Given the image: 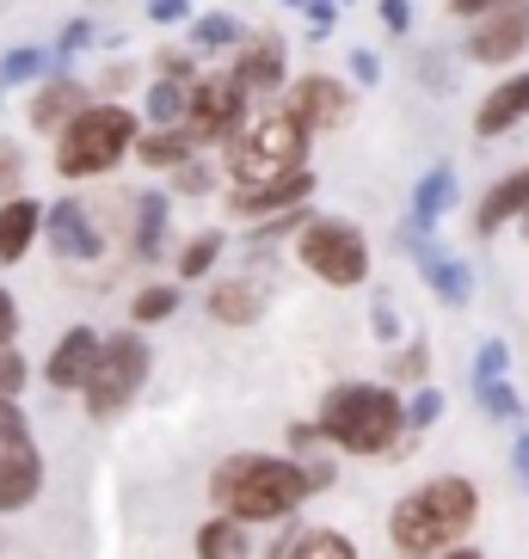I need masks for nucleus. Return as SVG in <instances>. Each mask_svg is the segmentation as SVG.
Returning a JSON list of instances; mask_svg holds the SVG:
<instances>
[{
    "label": "nucleus",
    "mask_w": 529,
    "mask_h": 559,
    "mask_svg": "<svg viewBox=\"0 0 529 559\" xmlns=\"http://www.w3.org/2000/svg\"><path fill=\"white\" fill-rule=\"evenodd\" d=\"M142 123L130 105H86L62 135H56V179H105L124 166V154H136Z\"/></svg>",
    "instance_id": "nucleus-5"
},
{
    "label": "nucleus",
    "mask_w": 529,
    "mask_h": 559,
    "mask_svg": "<svg viewBox=\"0 0 529 559\" xmlns=\"http://www.w3.org/2000/svg\"><path fill=\"white\" fill-rule=\"evenodd\" d=\"M524 50H529V0H498L493 13H480L474 32H468V62L480 68H505Z\"/></svg>",
    "instance_id": "nucleus-9"
},
{
    "label": "nucleus",
    "mask_w": 529,
    "mask_h": 559,
    "mask_svg": "<svg viewBox=\"0 0 529 559\" xmlns=\"http://www.w3.org/2000/svg\"><path fill=\"white\" fill-rule=\"evenodd\" d=\"M498 0H449V13L456 19H480V13H493Z\"/></svg>",
    "instance_id": "nucleus-47"
},
{
    "label": "nucleus",
    "mask_w": 529,
    "mask_h": 559,
    "mask_svg": "<svg viewBox=\"0 0 529 559\" xmlns=\"http://www.w3.org/2000/svg\"><path fill=\"white\" fill-rule=\"evenodd\" d=\"M130 313L142 320V326H154V320H173V313H179V289H173V283H149V289L130 301Z\"/></svg>",
    "instance_id": "nucleus-30"
},
{
    "label": "nucleus",
    "mask_w": 529,
    "mask_h": 559,
    "mask_svg": "<svg viewBox=\"0 0 529 559\" xmlns=\"http://www.w3.org/2000/svg\"><path fill=\"white\" fill-rule=\"evenodd\" d=\"M149 19L154 25H191V0H154Z\"/></svg>",
    "instance_id": "nucleus-43"
},
{
    "label": "nucleus",
    "mask_w": 529,
    "mask_h": 559,
    "mask_svg": "<svg viewBox=\"0 0 529 559\" xmlns=\"http://www.w3.org/2000/svg\"><path fill=\"white\" fill-rule=\"evenodd\" d=\"M315 425L327 443L351 449V455H400V443L419 437L413 418H407V400L388 381H339L320 400Z\"/></svg>",
    "instance_id": "nucleus-3"
},
{
    "label": "nucleus",
    "mask_w": 529,
    "mask_h": 559,
    "mask_svg": "<svg viewBox=\"0 0 529 559\" xmlns=\"http://www.w3.org/2000/svg\"><path fill=\"white\" fill-rule=\"evenodd\" d=\"M50 62H56V50H37V44H19V50H7V62H0V86L37 81V74H44Z\"/></svg>",
    "instance_id": "nucleus-29"
},
{
    "label": "nucleus",
    "mask_w": 529,
    "mask_h": 559,
    "mask_svg": "<svg viewBox=\"0 0 529 559\" xmlns=\"http://www.w3.org/2000/svg\"><path fill=\"white\" fill-rule=\"evenodd\" d=\"M222 252H228V240H222V234H191V240H185V252H179V277H185V283H191V277H210Z\"/></svg>",
    "instance_id": "nucleus-28"
},
{
    "label": "nucleus",
    "mask_w": 529,
    "mask_h": 559,
    "mask_svg": "<svg viewBox=\"0 0 529 559\" xmlns=\"http://www.w3.org/2000/svg\"><path fill=\"white\" fill-rule=\"evenodd\" d=\"M86 44H93V19H74V25H62V37H56V62H62V56H81Z\"/></svg>",
    "instance_id": "nucleus-40"
},
{
    "label": "nucleus",
    "mask_w": 529,
    "mask_h": 559,
    "mask_svg": "<svg viewBox=\"0 0 529 559\" xmlns=\"http://www.w3.org/2000/svg\"><path fill=\"white\" fill-rule=\"evenodd\" d=\"M320 191V179H315V166H302V173H283V179H264V185H234V198H228V210L240 215V222H271V215H290V210H302V203Z\"/></svg>",
    "instance_id": "nucleus-10"
},
{
    "label": "nucleus",
    "mask_w": 529,
    "mask_h": 559,
    "mask_svg": "<svg viewBox=\"0 0 529 559\" xmlns=\"http://www.w3.org/2000/svg\"><path fill=\"white\" fill-rule=\"evenodd\" d=\"M166 222H173V198L142 191V198H136V259L142 264H154L166 252Z\"/></svg>",
    "instance_id": "nucleus-24"
},
{
    "label": "nucleus",
    "mask_w": 529,
    "mask_h": 559,
    "mask_svg": "<svg viewBox=\"0 0 529 559\" xmlns=\"http://www.w3.org/2000/svg\"><path fill=\"white\" fill-rule=\"evenodd\" d=\"M19 345V296L13 289H0V350Z\"/></svg>",
    "instance_id": "nucleus-41"
},
{
    "label": "nucleus",
    "mask_w": 529,
    "mask_h": 559,
    "mask_svg": "<svg viewBox=\"0 0 529 559\" xmlns=\"http://www.w3.org/2000/svg\"><path fill=\"white\" fill-rule=\"evenodd\" d=\"M247 117H252V93L240 86V74L228 68V74H203V81L191 86V117H185V130L210 148V142H228Z\"/></svg>",
    "instance_id": "nucleus-8"
},
{
    "label": "nucleus",
    "mask_w": 529,
    "mask_h": 559,
    "mask_svg": "<svg viewBox=\"0 0 529 559\" xmlns=\"http://www.w3.org/2000/svg\"><path fill=\"white\" fill-rule=\"evenodd\" d=\"M154 81H179V86H198V56L191 50H161L154 56Z\"/></svg>",
    "instance_id": "nucleus-33"
},
{
    "label": "nucleus",
    "mask_w": 529,
    "mask_h": 559,
    "mask_svg": "<svg viewBox=\"0 0 529 559\" xmlns=\"http://www.w3.org/2000/svg\"><path fill=\"white\" fill-rule=\"evenodd\" d=\"M198 559H252V523L215 510L210 523L198 528Z\"/></svg>",
    "instance_id": "nucleus-22"
},
{
    "label": "nucleus",
    "mask_w": 529,
    "mask_h": 559,
    "mask_svg": "<svg viewBox=\"0 0 529 559\" xmlns=\"http://www.w3.org/2000/svg\"><path fill=\"white\" fill-rule=\"evenodd\" d=\"M351 81L376 86V81H381V56H376V50H351Z\"/></svg>",
    "instance_id": "nucleus-44"
},
{
    "label": "nucleus",
    "mask_w": 529,
    "mask_h": 559,
    "mask_svg": "<svg viewBox=\"0 0 529 559\" xmlns=\"http://www.w3.org/2000/svg\"><path fill=\"white\" fill-rule=\"evenodd\" d=\"M19 179H25V148L0 135V198H13V191H19Z\"/></svg>",
    "instance_id": "nucleus-36"
},
{
    "label": "nucleus",
    "mask_w": 529,
    "mask_h": 559,
    "mask_svg": "<svg viewBox=\"0 0 529 559\" xmlns=\"http://www.w3.org/2000/svg\"><path fill=\"white\" fill-rule=\"evenodd\" d=\"M308 498H315L308 461L290 455H228L210 474V504L240 523H290Z\"/></svg>",
    "instance_id": "nucleus-1"
},
{
    "label": "nucleus",
    "mask_w": 529,
    "mask_h": 559,
    "mask_svg": "<svg viewBox=\"0 0 529 559\" xmlns=\"http://www.w3.org/2000/svg\"><path fill=\"white\" fill-rule=\"evenodd\" d=\"M234 185H264L283 179V173H302L308 166V123H302L290 105H252V117L228 135V154H222Z\"/></svg>",
    "instance_id": "nucleus-4"
},
{
    "label": "nucleus",
    "mask_w": 529,
    "mask_h": 559,
    "mask_svg": "<svg viewBox=\"0 0 529 559\" xmlns=\"http://www.w3.org/2000/svg\"><path fill=\"white\" fill-rule=\"evenodd\" d=\"M425 376H431V350H425V338L400 345V350H395V381H413V388H425Z\"/></svg>",
    "instance_id": "nucleus-34"
},
{
    "label": "nucleus",
    "mask_w": 529,
    "mask_h": 559,
    "mask_svg": "<svg viewBox=\"0 0 529 559\" xmlns=\"http://www.w3.org/2000/svg\"><path fill=\"white\" fill-rule=\"evenodd\" d=\"M437 559H486V554H480V547H468V542H462V547H449V554H437Z\"/></svg>",
    "instance_id": "nucleus-50"
},
{
    "label": "nucleus",
    "mask_w": 529,
    "mask_h": 559,
    "mask_svg": "<svg viewBox=\"0 0 529 559\" xmlns=\"http://www.w3.org/2000/svg\"><path fill=\"white\" fill-rule=\"evenodd\" d=\"M517 123H529V68H517L512 81H498L493 93L474 105V135L480 142H498V135H512Z\"/></svg>",
    "instance_id": "nucleus-15"
},
{
    "label": "nucleus",
    "mask_w": 529,
    "mask_h": 559,
    "mask_svg": "<svg viewBox=\"0 0 529 559\" xmlns=\"http://www.w3.org/2000/svg\"><path fill=\"white\" fill-rule=\"evenodd\" d=\"M283 105L308 123V135H320V130H339L351 117V86L332 81V74H302V81H290V99Z\"/></svg>",
    "instance_id": "nucleus-14"
},
{
    "label": "nucleus",
    "mask_w": 529,
    "mask_h": 559,
    "mask_svg": "<svg viewBox=\"0 0 529 559\" xmlns=\"http://www.w3.org/2000/svg\"><path fill=\"white\" fill-rule=\"evenodd\" d=\"M332 474H339V467H332L327 455H308V479H315V492H327V486H332Z\"/></svg>",
    "instance_id": "nucleus-46"
},
{
    "label": "nucleus",
    "mask_w": 529,
    "mask_h": 559,
    "mask_svg": "<svg viewBox=\"0 0 529 559\" xmlns=\"http://www.w3.org/2000/svg\"><path fill=\"white\" fill-rule=\"evenodd\" d=\"M407 418H413V430H425V425H437V418H444V394H437V388H413V406H407Z\"/></svg>",
    "instance_id": "nucleus-38"
},
{
    "label": "nucleus",
    "mask_w": 529,
    "mask_h": 559,
    "mask_svg": "<svg viewBox=\"0 0 529 559\" xmlns=\"http://www.w3.org/2000/svg\"><path fill=\"white\" fill-rule=\"evenodd\" d=\"M198 135L185 130V123H173V130H142V142H136V160L149 166V173H179V166L198 160Z\"/></svg>",
    "instance_id": "nucleus-21"
},
{
    "label": "nucleus",
    "mask_w": 529,
    "mask_h": 559,
    "mask_svg": "<svg viewBox=\"0 0 529 559\" xmlns=\"http://www.w3.org/2000/svg\"><path fill=\"white\" fill-rule=\"evenodd\" d=\"M381 25H388L395 37H407V25H413V7H407V0H381Z\"/></svg>",
    "instance_id": "nucleus-45"
},
{
    "label": "nucleus",
    "mask_w": 529,
    "mask_h": 559,
    "mask_svg": "<svg viewBox=\"0 0 529 559\" xmlns=\"http://www.w3.org/2000/svg\"><path fill=\"white\" fill-rule=\"evenodd\" d=\"M407 247H413V264H419V277L431 283V296L449 301V308H468V296H474V264L444 252L431 234H407Z\"/></svg>",
    "instance_id": "nucleus-13"
},
{
    "label": "nucleus",
    "mask_w": 529,
    "mask_h": 559,
    "mask_svg": "<svg viewBox=\"0 0 529 559\" xmlns=\"http://www.w3.org/2000/svg\"><path fill=\"white\" fill-rule=\"evenodd\" d=\"M154 369V350L142 332H111L99 350V369H93V381H86V412L93 418H117V412L130 406L136 394H142V381H149Z\"/></svg>",
    "instance_id": "nucleus-7"
},
{
    "label": "nucleus",
    "mask_w": 529,
    "mask_h": 559,
    "mask_svg": "<svg viewBox=\"0 0 529 559\" xmlns=\"http://www.w3.org/2000/svg\"><path fill=\"white\" fill-rule=\"evenodd\" d=\"M210 185H215V166L210 160H191V166H179V173H173V191H179V198H203Z\"/></svg>",
    "instance_id": "nucleus-35"
},
{
    "label": "nucleus",
    "mask_w": 529,
    "mask_h": 559,
    "mask_svg": "<svg viewBox=\"0 0 529 559\" xmlns=\"http://www.w3.org/2000/svg\"><path fill=\"white\" fill-rule=\"evenodd\" d=\"M308 443H327L320 425H290V449H308Z\"/></svg>",
    "instance_id": "nucleus-49"
},
{
    "label": "nucleus",
    "mask_w": 529,
    "mask_h": 559,
    "mask_svg": "<svg viewBox=\"0 0 529 559\" xmlns=\"http://www.w3.org/2000/svg\"><path fill=\"white\" fill-rule=\"evenodd\" d=\"M529 215V160L524 166H512V173H505V179L493 185V191H486V198H480V210H474V234L480 240H493L498 228H505V222H524Z\"/></svg>",
    "instance_id": "nucleus-17"
},
{
    "label": "nucleus",
    "mask_w": 529,
    "mask_h": 559,
    "mask_svg": "<svg viewBox=\"0 0 529 559\" xmlns=\"http://www.w3.org/2000/svg\"><path fill=\"white\" fill-rule=\"evenodd\" d=\"M44 215H50V203L25 198V191H13L0 203V264H19L32 252V240L44 234Z\"/></svg>",
    "instance_id": "nucleus-18"
},
{
    "label": "nucleus",
    "mask_w": 529,
    "mask_h": 559,
    "mask_svg": "<svg viewBox=\"0 0 529 559\" xmlns=\"http://www.w3.org/2000/svg\"><path fill=\"white\" fill-rule=\"evenodd\" d=\"M474 523H480V486L462 474H437L388 510V542H395L400 559H437L449 547H462Z\"/></svg>",
    "instance_id": "nucleus-2"
},
{
    "label": "nucleus",
    "mask_w": 529,
    "mask_h": 559,
    "mask_svg": "<svg viewBox=\"0 0 529 559\" xmlns=\"http://www.w3.org/2000/svg\"><path fill=\"white\" fill-rule=\"evenodd\" d=\"M44 240H50L56 259H74V264L105 259V234H99V222H93V210H86L81 198L50 203V215H44Z\"/></svg>",
    "instance_id": "nucleus-11"
},
{
    "label": "nucleus",
    "mask_w": 529,
    "mask_h": 559,
    "mask_svg": "<svg viewBox=\"0 0 529 559\" xmlns=\"http://www.w3.org/2000/svg\"><path fill=\"white\" fill-rule=\"evenodd\" d=\"M369 326H376L381 345H400V313L388 308V301H376V308H369Z\"/></svg>",
    "instance_id": "nucleus-42"
},
{
    "label": "nucleus",
    "mask_w": 529,
    "mask_h": 559,
    "mask_svg": "<svg viewBox=\"0 0 529 559\" xmlns=\"http://www.w3.org/2000/svg\"><path fill=\"white\" fill-rule=\"evenodd\" d=\"M149 117H154V130H173V123H185V117H191V86L154 81V86H149Z\"/></svg>",
    "instance_id": "nucleus-27"
},
{
    "label": "nucleus",
    "mask_w": 529,
    "mask_h": 559,
    "mask_svg": "<svg viewBox=\"0 0 529 559\" xmlns=\"http://www.w3.org/2000/svg\"><path fill=\"white\" fill-rule=\"evenodd\" d=\"M512 467H517V479L529 486V430H517V449H512Z\"/></svg>",
    "instance_id": "nucleus-48"
},
{
    "label": "nucleus",
    "mask_w": 529,
    "mask_h": 559,
    "mask_svg": "<svg viewBox=\"0 0 529 559\" xmlns=\"http://www.w3.org/2000/svg\"><path fill=\"white\" fill-rule=\"evenodd\" d=\"M283 68H290L283 37L278 32H252L247 50H240V62H234V74H240V86H247L252 99H271V93L283 86Z\"/></svg>",
    "instance_id": "nucleus-16"
},
{
    "label": "nucleus",
    "mask_w": 529,
    "mask_h": 559,
    "mask_svg": "<svg viewBox=\"0 0 529 559\" xmlns=\"http://www.w3.org/2000/svg\"><path fill=\"white\" fill-rule=\"evenodd\" d=\"M512 376V345L505 338H486V345L474 350V388L480 381H505Z\"/></svg>",
    "instance_id": "nucleus-32"
},
{
    "label": "nucleus",
    "mask_w": 529,
    "mask_h": 559,
    "mask_svg": "<svg viewBox=\"0 0 529 559\" xmlns=\"http://www.w3.org/2000/svg\"><path fill=\"white\" fill-rule=\"evenodd\" d=\"M32 437V425H25V412H19V400L0 394V443H25Z\"/></svg>",
    "instance_id": "nucleus-39"
},
{
    "label": "nucleus",
    "mask_w": 529,
    "mask_h": 559,
    "mask_svg": "<svg viewBox=\"0 0 529 559\" xmlns=\"http://www.w3.org/2000/svg\"><path fill=\"white\" fill-rule=\"evenodd\" d=\"M283 7H302V13H315V0H283Z\"/></svg>",
    "instance_id": "nucleus-51"
},
{
    "label": "nucleus",
    "mask_w": 529,
    "mask_h": 559,
    "mask_svg": "<svg viewBox=\"0 0 529 559\" xmlns=\"http://www.w3.org/2000/svg\"><path fill=\"white\" fill-rule=\"evenodd\" d=\"M283 559H357V542H351L345 528H308V535L290 542Z\"/></svg>",
    "instance_id": "nucleus-26"
},
{
    "label": "nucleus",
    "mask_w": 529,
    "mask_h": 559,
    "mask_svg": "<svg viewBox=\"0 0 529 559\" xmlns=\"http://www.w3.org/2000/svg\"><path fill=\"white\" fill-rule=\"evenodd\" d=\"M203 313L215 326H252V320H264V289L252 277H222V283H210Z\"/></svg>",
    "instance_id": "nucleus-19"
},
{
    "label": "nucleus",
    "mask_w": 529,
    "mask_h": 559,
    "mask_svg": "<svg viewBox=\"0 0 529 559\" xmlns=\"http://www.w3.org/2000/svg\"><path fill=\"white\" fill-rule=\"evenodd\" d=\"M449 198H456V173H449V166H431L425 179H419V191H413L407 234H431V228H437V222H444V210H449Z\"/></svg>",
    "instance_id": "nucleus-23"
},
{
    "label": "nucleus",
    "mask_w": 529,
    "mask_h": 559,
    "mask_svg": "<svg viewBox=\"0 0 529 559\" xmlns=\"http://www.w3.org/2000/svg\"><path fill=\"white\" fill-rule=\"evenodd\" d=\"M99 350H105V338L93 326H68L50 345L44 381H50L56 394H86V381H93V369H99Z\"/></svg>",
    "instance_id": "nucleus-12"
},
{
    "label": "nucleus",
    "mask_w": 529,
    "mask_h": 559,
    "mask_svg": "<svg viewBox=\"0 0 529 559\" xmlns=\"http://www.w3.org/2000/svg\"><path fill=\"white\" fill-rule=\"evenodd\" d=\"M474 394H480V406H486V418H524V400H517L512 376L505 381H480Z\"/></svg>",
    "instance_id": "nucleus-31"
},
{
    "label": "nucleus",
    "mask_w": 529,
    "mask_h": 559,
    "mask_svg": "<svg viewBox=\"0 0 529 559\" xmlns=\"http://www.w3.org/2000/svg\"><path fill=\"white\" fill-rule=\"evenodd\" d=\"M296 259L332 289H357L369 277V240L345 215H308L296 228Z\"/></svg>",
    "instance_id": "nucleus-6"
},
{
    "label": "nucleus",
    "mask_w": 529,
    "mask_h": 559,
    "mask_svg": "<svg viewBox=\"0 0 529 559\" xmlns=\"http://www.w3.org/2000/svg\"><path fill=\"white\" fill-rule=\"evenodd\" d=\"M81 111H86V86H81V81H68V74H50V81L37 86V99H32V130L62 135Z\"/></svg>",
    "instance_id": "nucleus-20"
},
{
    "label": "nucleus",
    "mask_w": 529,
    "mask_h": 559,
    "mask_svg": "<svg viewBox=\"0 0 529 559\" xmlns=\"http://www.w3.org/2000/svg\"><path fill=\"white\" fill-rule=\"evenodd\" d=\"M247 25L234 13H203V19H191V44L198 50H247Z\"/></svg>",
    "instance_id": "nucleus-25"
},
{
    "label": "nucleus",
    "mask_w": 529,
    "mask_h": 559,
    "mask_svg": "<svg viewBox=\"0 0 529 559\" xmlns=\"http://www.w3.org/2000/svg\"><path fill=\"white\" fill-rule=\"evenodd\" d=\"M25 381H32V369H25V357L7 345V350H0V394L19 400V394H25Z\"/></svg>",
    "instance_id": "nucleus-37"
},
{
    "label": "nucleus",
    "mask_w": 529,
    "mask_h": 559,
    "mask_svg": "<svg viewBox=\"0 0 529 559\" xmlns=\"http://www.w3.org/2000/svg\"><path fill=\"white\" fill-rule=\"evenodd\" d=\"M524 240H529V215H524Z\"/></svg>",
    "instance_id": "nucleus-52"
}]
</instances>
